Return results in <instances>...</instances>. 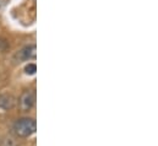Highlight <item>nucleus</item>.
<instances>
[{
  "mask_svg": "<svg viewBox=\"0 0 158 146\" xmlns=\"http://www.w3.org/2000/svg\"><path fill=\"white\" fill-rule=\"evenodd\" d=\"M25 71H26V74H28V75H33V74H36V71H37V67H36V64L30 63L28 65H26Z\"/></svg>",
  "mask_w": 158,
  "mask_h": 146,
  "instance_id": "nucleus-5",
  "label": "nucleus"
},
{
  "mask_svg": "<svg viewBox=\"0 0 158 146\" xmlns=\"http://www.w3.org/2000/svg\"><path fill=\"white\" fill-rule=\"evenodd\" d=\"M37 130V123L33 118H20L17 119L14 125H12V133L17 136V138H30L31 135H33Z\"/></svg>",
  "mask_w": 158,
  "mask_h": 146,
  "instance_id": "nucleus-1",
  "label": "nucleus"
},
{
  "mask_svg": "<svg viewBox=\"0 0 158 146\" xmlns=\"http://www.w3.org/2000/svg\"><path fill=\"white\" fill-rule=\"evenodd\" d=\"M2 5H4V2H2V0H0V10H1V7H2Z\"/></svg>",
  "mask_w": 158,
  "mask_h": 146,
  "instance_id": "nucleus-6",
  "label": "nucleus"
},
{
  "mask_svg": "<svg viewBox=\"0 0 158 146\" xmlns=\"http://www.w3.org/2000/svg\"><path fill=\"white\" fill-rule=\"evenodd\" d=\"M16 103V100L14 98V96L11 95H0V108L1 110H11L14 108Z\"/></svg>",
  "mask_w": 158,
  "mask_h": 146,
  "instance_id": "nucleus-4",
  "label": "nucleus"
},
{
  "mask_svg": "<svg viewBox=\"0 0 158 146\" xmlns=\"http://www.w3.org/2000/svg\"><path fill=\"white\" fill-rule=\"evenodd\" d=\"M35 101H36V95L32 90H28V91H25L20 100H19V106H20V110L22 112H28V110H32V107L35 106Z\"/></svg>",
  "mask_w": 158,
  "mask_h": 146,
  "instance_id": "nucleus-2",
  "label": "nucleus"
},
{
  "mask_svg": "<svg viewBox=\"0 0 158 146\" xmlns=\"http://www.w3.org/2000/svg\"><path fill=\"white\" fill-rule=\"evenodd\" d=\"M37 57V47L35 44L26 45L19 52V59L20 60H32Z\"/></svg>",
  "mask_w": 158,
  "mask_h": 146,
  "instance_id": "nucleus-3",
  "label": "nucleus"
}]
</instances>
